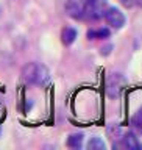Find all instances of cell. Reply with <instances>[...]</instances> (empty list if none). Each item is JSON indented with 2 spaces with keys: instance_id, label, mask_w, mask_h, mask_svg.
<instances>
[{
  "instance_id": "10",
  "label": "cell",
  "mask_w": 142,
  "mask_h": 150,
  "mask_svg": "<svg viewBox=\"0 0 142 150\" xmlns=\"http://www.w3.org/2000/svg\"><path fill=\"white\" fill-rule=\"evenodd\" d=\"M88 149L89 150H103L105 149V142L100 139V138H92L91 141L88 142Z\"/></svg>"
},
{
  "instance_id": "8",
  "label": "cell",
  "mask_w": 142,
  "mask_h": 150,
  "mask_svg": "<svg viewBox=\"0 0 142 150\" xmlns=\"http://www.w3.org/2000/svg\"><path fill=\"white\" fill-rule=\"evenodd\" d=\"M66 144H67V147H70V149H80L83 145V134H80V133L70 134L67 138V141H66Z\"/></svg>"
},
{
  "instance_id": "5",
  "label": "cell",
  "mask_w": 142,
  "mask_h": 150,
  "mask_svg": "<svg viewBox=\"0 0 142 150\" xmlns=\"http://www.w3.org/2000/svg\"><path fill=\"white\" fill-rule=\"evenodd\" d=\"M88 0H67L66 2V13L73 19H84Z\"/></svg>"
},
{
  "instance_id": "6",
  "label": "cell",
  "mask_w": 142,
  "mask_h": 150,
  "mask_svg": "<svg viewBox=\"0 0 142 150\" xmlns=\"http://www.w3.org/2000/svg\"><path fill=\"white\" fill-rule=\"evenodd\" d=\"M75 39H77V30L73 27H66L61 31V41H63L64 45H72Z\"/></svg>"
},
{
  "instance_id": "4",
  "label": "cell",
  "mask_w": 142,
  "mask_h": 150,
  "mask_svg": "<svg viewBox=\"0 0 142 150\" xmlns=\"http://www.w3.org/2000/svg\"><path fill=\"white\" fill-rule=\"evenodd\" d=\"M125 86V78L120 74H111L106 80V92L110 97H119Z\"/></svg>"
},
{
  "instance_id": "9",
  "label": "cell",
  "mask_w": 142,
  "mask_h": 150,
  "mask_svg": "<svg viewBox=\"0 0 142 150\" xmlns=\"http://www.w3.org/2000/svg\"><path fill=\"white\" fill-rule=\"evenodd\" d=\"M124 144H125V147H128V149H131V150H136V149L141 147L139 142H138V138H136L133 133H126V134H125Z\"/></svg>"
},
{
  "instance_id": "3",
  "label": "cell",
  "mask_w": 142,
  "mask_h": 150,
  "mask_svg": "<svg viewBox=\"0 0 142 150\" xmlns=\"http://www.w3.org/2000/svg\"><path fill=\"white\" fill-rule=\"evenodd\" d=\"M106 8H108L106 0H88L84 19H100V17H103Z\"/></svg>"
},
{
  "instance_id": "13",
  "label": "cell",
  "mask_w": 142,
  "mask_h": 150,
  "mask_svg": "<svg viewBox=\"0 0 142 150\" xmlns=\"http://www.w3.org/2000/svg\"><path fill=\"white\" fill-rule=\"evenodd\" d=\"M134 3H136V5H138V6H139V8H142V0H134Z\"/></svg>"
},
{
  "instance_id": "2",
  "label": "cell",
  "mask_w": 142,
  "mask_h": 150,
  "mask_svg": "<svg viewBox=\"0 0 142 150\" xmlns=\"http://www.w3.org/2000/svg\"><path fill=\"white\" fill-rule=\"evenodd\" d=\"M103 17H105L106 23L112 28H116V30H119V28H122L125 25V14L120 11L119 8L116 6H108L105 14H103Z\"/></svg>"
},
{
  "instance_id": "1",
  "label": "cell",
  "mask_w": 142,
  "mask_h": 150,
  "mask_svg": "<svg viewBox=\"0 0 142 150\" xmlns=\"http://www.w3.org/2000/svg\"><path fill=\"white\" fill-rule=\"evenodd\" d=\"M23 80L30 84H37V86H42V84H47L50 80V72L49 69L45 67L44 64L39 63H28L22 70Z\"/></svg>"
},
{
  "instance_id": "7",
  "label": "cell",
  "mask_w": 142,
  "mask_h": 150,
  "mask_svg": "<svg viewBox=\"0 0 142 150\" xmlns=\"http://www.w3.org/2000/svg\"><path fill=\"white\" fill-rule=\"evenodd\" d=\"M89 39H106L110 38V30L108 28H97V30H89L88 31Z\"/></svg>"
},
{
  "instance_id": "12",
  "label": "cell",
  "mask_w": 142,
  "mask_h": 150,
  "mask_svg": "<svg viewBox=\"0 0 142 150\" xmlns=\"http://www.w3.org/2000/svg\"><path fill=\"white\" fill-rule=\"evenodd\" d=\"M131 2H133V0H122V3L126 5V6H128V5H131Z\"/></svg>"
},
{
  "instance_id": "11",
  "label": "cell",
  "mask_w": 142,
  "mask_h": 150,
  "mask_svg": "<svg viewBox=\"0 0 142 150\" xmlns=\"http://www.w3.org/2000/svg\"><path fill=\"white\" fill-rule=\"evenodd\" d=\"M134 122L136 124H139V125H142V110L136 114V117H134Z\"/></svg>"
}]
</instances>
